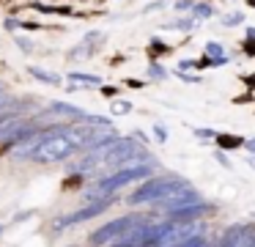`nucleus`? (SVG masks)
<instances>
[{
  "label": "nucleus",
  "instance_id": "nucleus-11",
  "mask_svg": "<svg viewBox=\"0 0 255 247\" xmlns=\"http://www.w3.org/2000/svg\"><path fill=\"white\" fill-rule=\"evenodd\" d=\"M214 140H217V146L225 148V151H233V148L244 146V137H239V135H217Z\"/></svg>",
  "mask_w": 255,
  "mask_h": 247
},
{
  "label": "nucleus",
  "instance_id": "nucleus-26",
  "mask_svg": "<svg viewBox=\"0 0 255 247\" xmlns=\"http://www.w3.org/2000/svg\"><path fill=\"white\" fill-rule=\"evenodd\" d=\"M8 107H11V99H0V113H6Z\"/></svg>",
  "mask_w": 255,
  "mask_h": 247
},
{
  "label": "nucleus",
  "instance_id": "nucleus-20",
  "mask_svg": "<svg viewBox=\"0 0 255 247\" xmlns=\"http://www.w3.org/2000/svg\"><path fill=\"white\" fill-rule=\"evenodd\" d=\"M148 74H151V77H156V80H165V77H167V71H165V69H162V66H156V63H151V69H148Z\"/></svg>",
  "mask_w": 255,
  "mask_h": 247
},
{
  "label": "nucleus",
  "instance_id": "nucleus-23",
  "mask_svg": "<svg viewBox=\"0 0 255 247\" xmlns=\"http://www.w3.org/2000/svg\"><path fill=\"white\" fill-rule=\"evenodd\" d=\"M244 52H247L250 58H255V41H244Z\"/></svg>",
  "mask_w": 255,
  "mask_h": 247
},
{
  "label": "nucleus",
  "instance_id": "nucleus-7",
  "mask_svg": "<svg viewBox=\"0 0 255 247\" xmlns=\"http://www.w3.org/2000/svg\"><path fill=\"white\" fill-rule=\"evenodd\" d=\"M113 203V198H105V201H94V203H88L85 209H80V212H74V214H66V217H61L55 223V231L58 228H63V225H74V223H83V220H91V217H99L102 212H105L107 206Z\"/></svg>",
  "mask_w": 255,
  "mask_h": 247
},
{
  "label": "nucleus",
  "instance_id": "nucleus-25",
  "mask_svg": "<svg viewBox=\"0 0 255 247\" xmlns=\"http://www.w3.org/2000/svg\"><path fill=\"white\" fill-rule=\"evenodd\" d=\"M244 148H247L250 154H255V137H250V140H244Z\"/></svg>",
  "mask_w": 255,
  "mask_h": 247
},
{
  "label": "nucleus",
  "instance_id": "nucleus-8",
  "mask_svg": "<svg viewBox=\"0 0 255 247\" xmlns=\"http://www.w3.org/2000/svg\"><path fill=\"white\" fill-rule=\"evenodd\" d=\"M159 203L167 209V212H176V209H187V206H195V203H203V201H200V195L187 184V187L176 190L170 198H165V201H159Z\"/></svg>",
  "mask_w": 255,
  "mask_h": 247
},
{
  "label": "nucleus",
  "instance_id": "nucleus-5",
  "mask_svg": "<svg viewBox=\"0 0 255 247\" xmlns=\"http://www.w3.org/2000/svg\"><path fill=\"white\" fill-rule=\"evenodd\" d=\"M148 176H151V165H134V168H121V170H116L113 176L102 179L99 184L94 187V192H88V198H91V201H94V198H102V201H105V195L116 192L118 187H127V184H132V181L148 179Z\"/></svg>",
  "mask_w": 255,
  "mask_h": 247
},
{
  "label": "nucleus",
  "instance_id": "nucleus-18",
  "mask_svg": "<svg viewBox=\"0 0 255 247\" xmlns=\"http://www.w3.org/2000/svg\"><path fill=\"white\" fill-rule=\"evenodd\" d=\"M222 22H225V25H242L244 22V14H228V16H222Z\"/></svg>",
  "mask_w": 255,
  "mask_h": 247
},
{
  "label": "nucleus",
  "instance_id": "nucleus-14",
  "mask_svg": "<svg viewBox=\"0 0 255 247\" xmlns=\"http://www.w3.org/2000/svg\"><path fill=\"white\" fill-rule=\"evenodd\" d=\"M30 74L39 77L41 82H50V85H61V77L58 74H50V71H41V69H30Z\"/></svg>",
  "mask_w": 255,
  "mask_h": 247
},
{
  "label": "nucleus",
  "instance_id": "nucleus-1",
  "mask_svg": "<svg viewBox=\"0 0 255 247\" xmlns=\"http://www.w3.org/2000/svg\"><path fill=\"white\" fill-rule=\"evenodd\" d=\"M17 157H30L36 162H63L69 159L77 146L72 143V137L66 135V129H52V132H44V135H33L30 140L25 143H17Z\"/></svg>",
  "mask_w": 255,
  "mask_h": 247
},
{
  "label": "nucleus",
  "instance_id": "nucleus-21",
  "mask_svg": "<svg viewBox=\"0 0 255 247\" xmlns=\"http://www.w3.org/2000/svg\"><path fill=\"white\" fill-rule=\"evenodd\" d=\"M192 5H195L192 0H176V8L178 11H192Z\"/></svg>",
  "mask_w": 255,
  "mask_h": 247
},
{
  "label": "nucleus",
  "instance_id": "nucleus-19",
  "mask_svg": "<svg viewBox=\"0 0 255 247\" xmlns=\"http://www.w3.org/2000/svg\"><path fill=\"white\" fill-rule=\"evenodd\" d=\"M195 22H198V19H178V22H170L167 27H181V30H189V27H195Z\"/></svg>",
  "mask_w": 255,
  "mask_h": 247
},
{
  "label": "nucleus",
  "instance_id": "nucleus-17",
  "mask_svg": "<svg viewBox=\"0 0 255 247\" xmlns=\"http://www.w3.org/2000/svg\"><path fill=\"white\" fill-rule=\"evenodd\" d=\"M159 52H170V47L162 44L159 38H154V41H151V55H159Z\"/></svg>",
  "mask_w": 255,
  "mask_h": 247
},
{
  "label": "nucleus",
  "instance_id": "nucleus-3",
  "mask_svg": "<svg viewBox=\"0 0 255 247\" xmlns=\"http://www.w3.org/2000/svg\"><path fill=\"white\" fill-rule=\"evenodd\" d=\"M96 159H102L105 165H129V162H143L145 159V148L134 140H116L105 148H94Z\"/></svg>",
  "mask_w": 255,
  "mask_h": 247
},
{
  "label": "nucleus",
  "instance_id": "nucleus-28",
  "mask_svg": "<svg viewBox=\"0 0 255 247\" xmlns=\"http://www.w3.org/2000/svg\"><path fill=\"white\" fill-rule=\"evenodd\" d=\"M247 41H255V27H247Z\"/></svg>",
  "mask_w": 255,
  "mask_h": 247
},
{
  "label": "nucleus",
  "instance_id": "nucleus-22",
  "mask_svg": "<svg viewBox=\"0 0 255 247\" xmlns=\"http://www.w3.org/2000/svg\"><path fill=\"white\" fill-rule=\"evenodd\" d=\"M154 135L159 137V140H167V129H165V126H159V124L154 126Z\"/></svg>",
  "mask_w": 255,
  "mask_h": 247
},
{
  "label": "nucleus",
  "instance_id": "nucleus-16",
  "mask_svg": "<svg viewBox=\"0 0 255 247\" xmlns=\"http://www.w3.org/2000/svg\"><path fill=\"white\" fill-rule=\"evenodd\" d=\"M129 110H132V104L124 102V99H116V102H113V113H116V115H127Z\"/></svg>",
  "mask_w": 255,
  "mask_h": 247
},
{
  "label": "nucleus",
  "instance_id": "nucleus-24",
  "mask_svg": "<svg viewBox=\"0 0 255 247\" xmlns=\"http://www.w3.org/2000/svg\"><path fill=\"white\" fill-rule=\"evenodd\" d=\"M195 135H198V137H217V132H211V129H198Z\"/></svg>",
  "mask_w": 255,
  "mask_h": 247
},
{
  "label": "nucleus",
  "instance_id": "nucleus-12",
  "mask_svg": "<svg viewBox=\"0 0 255 247\" xmlns=\"http://www.w3.org/2000/svg\"><path fill=\"white\" fill-rule=\"evenodd\" d=\"M206 58L217 60V66L228 63V58H225V49H222V44H217V41H209V44H206Z\"/></svg>",
  "mask_w": 255,
  "mask_h": 247
},
{
  "label": "nucleus",
  "instance_id": "nucleus-6",
  "mask_svg": "<svg viewBox=\"0 0 255 247\" xmlns=\"http://www.w3.org/2000/svg\"><path fill=\"white\" fill-rule=\"evenodd\" d=\"M217 247H255V225L239 223L233 228H228L222 234V239L217 242Z\"/></svg>",
  "mask_w": 255,
  "mask_h": 247
},
{
  "label": "nucleus",
  "instance_id": "nucleus-9",
  "mask_svg": "<svg viewBox=\"0 0 255 247\" xmlns=\"http://www.w3.org/2000/svg\"><path fill=\"white\" fill-rule=\"evenodd\" d=\"M211 212L209 203H195V206H187V209H176V212H167V217H170V223H192L195 217H200V214Z\"/></svg>",
  "mask_w": 255,
  "mask_h": 247
},
{
  "label": "nucleus",
  "instance_id": "nucleus-27",
  "mask_svg": "<svg viewBox=\"0 0 255 247\" xmlns=\"http://www.w3.org/2000/svg\"><path fill=\"white\" fill-rule=\"evenodd\" d=\"M217 159H220V162L225 165V168H231V162H228V157H225V154H217Z\"/></svg>",
  "mask_w": 255,
  "mask_h": 247
},
{
  "label": "nucleus",
  "instance_id": "nucleus-4",
  "mask_svg": "<svg viewBox=\"0 0 255 247\" xmlns=\"http://www.w3.org/2000/svg\"><path fill=\"white\" fill-rule=\"evenodd\" d=\"M143 225H148V220L140 217V214H127V217H118V220H113V223L102 225L99 231H94V236L88 239V245L99 247V245H107V242H118V239H124L127 234H132V231L143 228Z\"/></svg>",
  "mask_w": 255,
  "mask_h": 247
},
{
  "label": "nucleus",
  "instance_id": "nucleus-10",
  "mask_svg": "<svg viewBox=\"0 0 255 247\" xmlns=\"http://www.w3.org/2000/svg\"><path fill=\"white\" fill-rule=\"evenodd\" d=\"M102 41H105V36H102V33H88V38H85V41L80 44V47H74V49H72V58H83V55H91Z\"/></svg>",
  "mask_w": 255,
  "mask_h": 247
},
{
  "label": "nucleus",
  "instance_id": "nucleus-15",
  "mask_svg": "<svg viewBox=\"0 0 255 247\" xmlns=\"http://www.w3.org/2000/svg\"><path fill=\"white\" fill-rule=\"evenodd\" d=\"M72 80L80 82V85H94V88L102 85V80H99V77H94V74H72Z\"/></svg>",
  "mask_w": 255,
  "mask_h": 247
},
{
  "label": "nucleus",
  "instance_id": "nucleus-2",
  "mask_svg": "<svg viewBox=\"0 0 255 247\" xmlns=\"http://www.w3.org/2000/svg\"><path fill=\"white\" fill-rule=\"evenodd\" d=\"M181 187H187V181L178 179V176H156V179H148L143 187H140L137 192H132L129 195V203H148V201H165V198H170L176 190H181Z\"/></svg>",
  "mask_w": 255,
  "mask_h": 247
},
{
  "label": "nucleus",
  "instance_id": "nucleus-13",
  "mask_svg": "<svg viewBox=\"0 0 255 247\" xmlns=\"http://www.w3.org/2000/svg\"><path fill=\"white\" fill-rule=\"evenodd\" d=\"M192 14H195V19H209V16L214 14V8H211L209 3H195L192 5Z\"/></svg>",
  "mask_w": 255,
  "mask_h": 247
}]
</instances>
